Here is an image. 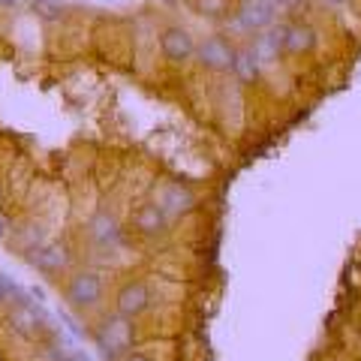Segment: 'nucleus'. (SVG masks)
Instances as JSON below:
<instances>
[{
	"instance_id": "obj_1",
	"label": "nucleus",
	"mask_w": 361,
	"mask_h": 361,
	"mask_svg": "<svg viewBox=\"0 0 361 361\" xmlns=\"http://www.w3.org/2000/svg\"><path fill=\"white\" fill-rule=\"evenodd\" d=\"M94 343L99 349V355L109 358V361H123L127 353H133V343H135V325L133 319L121 313H109L97 322L94 329Z\"/></svg>"
},
{
	"instance_id": "obj_2",
	"label": "nucleus",
	"mask_w": 361,
	"mask_h": 361,
	"mask_svg": "<svg viewBox=\"0 0 361 361\" xmlns=\"http://www.w3.org/2000/svg\"><path fill=\"white\" fill-rule=\"evenodd\" d=\"M63 298L75 313H87L99 307V301L106 298V280L97 271H75V274L63 283Z\"/></svg>"
},
{
	"instance_id": "obj_3",
	"label": "nucleus",
	"mask_w": 361,
	"mask_h": 361,
	"mask_svg": "<svg viewBox=\"0 0 361 361\" xmlns=\"http://www.w3.org/2000/svg\"><path fill=\"white\" fill-rule=\"evenodd\" d=\"M154 202L169 214V220H178L196 208V190L184 180H163L154 190Z\"/></svg>"
},
{
	"instance_id": "obj_4",
	"label": "nucleus",
	"mask_w": 361,
	"mask_h": 361,
	"mask_svg": "<svg viewBox=\"0 0 361 361\" xmlns=\"http://www.w3.org/2000/svg\"><path fill=\"white\" fill-rule=\"evenodd\" d=\"M277 0H241L238 13H235L232 25L235 30H244V33H262L271 30L277 18Z\"/></svg>"
},
{
	"instance_id": "obj_5",
	"label": "nucleus",
	"mask_w": 361,
	"mask_h": 361,
	"mask_svg": "<svg viewBox=\"0 0 361 361\" xmlns=\"http://www.w3.org/2000/svg\"><path fill=\"white\" fill-rule=\"evenodd\" d=\"M27 262L37 271H42V274H61V271L73 265V250L66 241H45L27 250Z\"/></svg>"
},
{
	"instance_id": "obj_6",
	"label": "nucleus",
	"mask_w": 361,
	"mask_h": 361,
	"mask_svg": "<svg viewBox=\"0 0 361 361\" xmlns=\"http://www.w3.org/2000/svg\"><path fill=\"white\" fill-rule=\"evenodd\" d=\"M235 51H238V49H235V45L226 39V37H220V33H214V37L196 42V61L205 66V70H211V73L232 70Z\"/></svg>"
},
{
	"instance_id": "obj_7",
	"label": "nucleus",
	"mask_w": 361,
	"mask_h": 361,
	"mask_svg": "<svg viewBox=\"0 0 361 361\" xmlns=\"http://www.w3.org/2000/svg\"><path fill=\"white\" fill-rule=\"evenodd\" d=\"M148 307H151V286L145 283V280L133 277V280H123V283L118 286L115 313L127 316V319H135V316H142Z\"/></svg>"
},
{
	"instance_id": "obj_8",
	"label": "nucleus",
	"mask_w": 361,
	"mask_h": 361,
	"mask_svg": "<svg viewBox=\"0 0 361 361\" xmlns=\"http://www.w3.org/2000/svg\"><path fill=\"white\" fill-rule=\"evenodd\" d=\"M85 229H87V238L94 241L97 247H118V244H123V226L111 211L90 214Z\"/></svg>"
},
{
	"instance_id": "obj_9",
	"label": "nucleus",
	"mask_w": 361,
	"mask_h": 361,
	"mask_svg": "<svg viewBox=\"0 0 361 361\" xmlns=\"http://www.w3.org/2000/svg\"><path fill=\"white\" fill-rule=\"evenodd\" d=\"M160 51L166 61L187 63L190 58H196V39L190 37V30H184V27H166L160 33Z\"/></svg>"
},
{
	"instance_id": "obj_10",
	"label": "nucleus",
	"mask_w": 361,
	"mask_h": 361,
	"mask_svg": "<svg viewBox=\"0 0 361 361\" xmlns=\"http://www.w3.org/2000/svg\"><path fill=\"white\" fill-rule=\"evenodd\" d=\"M169 214L157 205V202L151 199V202H142V205H135V211H133V229L139 232V235H145V238H154V235H163L166 229H169Z\"/></svg>"
},
{
	"instance_id": "obj_11",
	"label": "nucleus",
	"mask_w": 361,
	"mask_h": 361,
	"mask_svg": "<svg viewBox=\"0 0 361 361\" xmlns=\"http://www.w3.org/2000/svg\"><path fill=\"white\" fill-rule=\"evenodd\" d=\"M280 49L286 54H307L316 49V30L304 21H292V25L280 27Z\"/></svg>"
},
{
	"instance_id": "obj_12",
	"label": "nucleus",
	"mask_w": 361,
	"mask_h": 361,
	"mask_svg": "<svg viewBox=\"0 0 361 361\" xmlns=\"http://www.w3.org/2000/svg\"><path fill=\"white\" fill-rule=\"evenodd\" d=\"M259 70H262V63H259V58L253 54L250 45H244V49L235 51V61H232V75H235V82H241V85H250L259 78Z\"/></svg>"
},
{
	"instance_id": "obj_13",
	"label": "nucleus",
	"mask_w": 361,
	"mask_h": 361,
	"mask_svg": "<svg viewBox=\"0 0 361 361\" xmlns=\"http://www.w3.org/2000/svg\"><path fill=\"white\" fill-rule=\"evenodd\" d=\"M250 49L253 54L259 58V63H271V61H277V54L283 51L280 49V30H262V33H256L253 42H250Z\"/></svg>"
},
{
	"instance_id": "obj_14",
	"label": "nucleus",
	"mask_w": 361,
	"mask_h": 361,
	"mask_svg": "<svg viewBox=\"0 0 361 361\" xmlns=\"http://www.w3.org/2000/svg\"><path fill=\"white\" fill-rule=\"evenodd\" d=\"M13 322L18 325L21 331H37L39 325H42V310L33 307L27 298H21V307L13 313Z\"/></svg>"
},
{
	"instance_id": "obj_15",
	"label": "nucleus",
	"mask_w": 361,
	"mask_h": 361,
	"mask_svg": "<svg viewBox=\"0 0 361 361\" xmlns=\"http://www.w3.org/2000/svg\"><path fill=\"white\" fill-rule=\"evenodd\" d=\"M196 9L205 18H220L229 9V0H196Z\"/></svg>"
},
{
	"instance_id": "obj_16",
	"label": "nucleus",
	"mask_w": 361,
	"mask_h": 361,
	"mask_svg": "<svg viewBox=\"0 0 361 361\" xmlns=\"http://www.w3.org/2000/svg\"><path fill=\"white\" fill-rule=\"evenodd\" d=\"M9 295H16V286L9 283V280H6L4 274H0V304H4Z\"/></svg>"
},
{
	"instance_id": "obj_17",
	"label": "nucleus",
	"mask_w": 361,
	"mask_h": 361,
	"mask_svg": "<svg viewBox=\"0 0 361 361\" xmlns=\"http://www.w3.org/2000/svg\"><path fill=\"white\" fill-rule=\"evenodd\" d=\"M123 361H154L148 353H135V349H133V353H127V358H123Z\"/></svg>"
},
{
	"instance_id": "obj_18",
	"label": "nucleus",
	"mask_w": 361,
	"mask_h": 361,
	"mask_svg": "<svg viewBox=\"0 0 361 361\" xmlns=\"http://www.w3.org/2000/svg\"><path fill=\"white\" fill-rule=\"evenodd\" d=\"M6 229H9V217H6V211L0 208V235H6Z\"/></svg>"
},
{
	"instance_id": "obj_19",
	"label": "nucleus",
	"mask_w": 361,
	"mask_h": 361,
	"mask_svg": "<svg viewBox=\"0 0 361 361\" xmlns=\"http://www.w3.org/2000/svg\"><path fill=\"white\" fill-rule=\"evenodd\" d=\"M70 361H90V358H87V355H82V353H75Z\"/></svg>"
},
{
	"instance_id": "obj_20",
	"label": "nucleus",
	"mask_w": 361,
	"mask_h": 361,
	"mask_svg": "<svg viewBox=\"0 0 361 361\" xmlns=\"http://www.w3.org/2000/svg\"><path fill=\"white\" fill-rule=\"evenodd\" d=\"M325 4H331V6H341V4H346V0H325Z\"/></svg>"
},
{
	"instance_id": "obj_21",
	"label": "nucleus",
	"mask_w": 361,
	"mask_h": 361,
	"mask_svg": "<svg viewBox=\"0 0 361 361\" xmlns=\"http://www.w3.org/2000/svg\"><path fill=\"white\" fill-rule=\"evenodd\" d=\"M0 4H18V0H0Z\"/></svg>"
},
{
	"instance_id": "obj_22",
	"label": "nucleus",
	"mask_w": 361,
	"mask_h": 361,
	"mask_svg": "<svg viewBox=\"0 0 361 361\" xmlns=\"http://www.w3.org/2000/svg\"><path fill=\"white\" fill-rule=\"evenodd\" d=\"M0 199H4V190H0Z\"/></svg>"
}]
</instances>
